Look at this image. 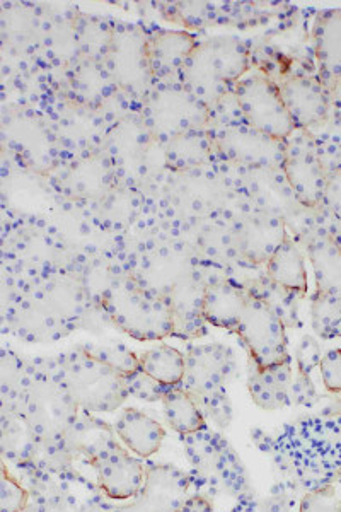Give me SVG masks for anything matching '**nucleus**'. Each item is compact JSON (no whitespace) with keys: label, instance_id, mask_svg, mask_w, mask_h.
<instances>
[{"label":"nucleus","instance_id":"1","mask_svg":"<svg viewBox=\"0 0 341 512\" xmlns=\"http://www.w3.org/2000/svg\"><path fill=\"white\" fill-rule=\"evenodd\" d=\"M258 448L272 454L287 477L307 492L333 487L341 477V415H321L285 425Z\"/></svg>","mask_w":341,"mask_h":512},{"label":"nucleus","instance_id":"2","mask_svg":"<svg viewBox=\"0 0 341 512\" xmlns=\"http://www.w3.org/2000/svg\"><path fill=\"white\" fill-rule=\"evenodd\" d=\"M181 441L190 463L191 487L198 495L209 501L229 497L234 501L232 512L255 511V492L249 485L248 473L226 437L205 429L193 436H183Z\"/></svg>","mask_w":341,"mask_h":512},{"label":"nucleus","instance_id":"3","mask_svg":"<svg viewBox=\"0 0 341 512\" xmlns=\"http://www.w3.org/2000/svg\"><path fill=\"white\" fill-rule=\"evenodd\" d=\"M79 414L81 408L65 388L58 374L57 362L50 367L29 369L18 415L23 417L41 443H58Z\"/></svg>","mask_w":341,"mask_h":512},{"label":"nucleus","instance_id":"4","mask_svg":"<svg viewBox=\"0 0 341 512\" xmlns=\"http://www.w3.org/2000/svg\"><path fill=\"white\" fill-rule=\"evenodd\" d=\"M57 369L72 400L89 414L115 412L130 396L122 374L87 349L65 354Z\"/></svg>","mask_w":341,"mask_h":512},{"label":"nucleus","instance_id":"5","mask_svg":"<svg viewBox=\"0 0 341 512\" xmlns=\"http://www.w3.org/2000/svg\"><path fill=\"white\" fill-rule=\"evenodd\" d=\"M234 371V355L224 345H200L186 354V373L181 388L193 396L203 414L220 429L231 424L232 408L226 383Z\"/></svg>","mask_w":341,"mask_h":512},{"label":"nucleus","instance_id":"6","mask_svg":"<svg viewBox=\"0 0 341 512\" xmlns=\"http://www.w3.org/2000/svg\"><path fill=\"white\" fill-rule=\"evenodd\" d=\"M103 308L123 333L142 342L176 335L168 299L154 292L118 286L103 294Z\"/></svg>","mask_w":341,"mask_h":512},{"label":"nucleus","instance_id":"7","mask_svg":"<svg viewBox=\"0 0 341 512\" xmlns=\"http://www.w3.org/2000/svg\"><path fill=\"white\" fill-rule=\"evenodd\" d=\"M31 501L52 512H113L115 506L99 489L98 483L77 472H47L33 466L18 468Z\"/></svg>","mask_w":341,"mask_h":512},{"label":"nucleus","instance_id":"8","mask_svg":"<svg viewBox=\"0 0 341 512\" xmlns=\"http://www.w3.org/2000/svg\"><path fill=\"white\" fill-rule=\"evenodd\" d=\"M234 96L246 125L284 142L294 132V122L278 84L265 74H251L237 82Z\"/></svg>","mask_w":341,"mask_h":512},{"label":"nucleus","instance_id":"9","mask_svg":"<svg viewBox=\"0 0 341 512\" xmlns=\"http://www.w3.org/2000/svg\"><path fill=\"white\" fill-rule=\"evenodd\" d=\"M236 333L243 338L258 371L290 362L284 320L265 299L251 296Z\"/></svg>","mask_w":341,"mask_h":512},{"label":"nucleus","instance_id":"10","mask_svg":"<svg viewBox=\"0 0 341 512\" xmlns=\"http://www.w3.org/2000/svg\"><path fill=\"white\" fill-rule=\"evenodd\" d=\"M209 108L185 86H168L147 94L145 125L152 134L173 139L190 130H202Z\"/></svg>","mask_w":341,"mask_h":512},{"label":"nucleus","instance_id":"11","mask_svg":"<svg viewBox=\"0 0 341 512\" xmlns=\"http://www.w3.org/2000/svg\"><path fill=\"white\" fill-rule=\"evenodd\" d=\"M106 69L113 81L132 96L151 93L154 70L149 53V35L140 28L115 31L106 55Z\"/></svg>","mask_w":341,"mask_h":512},{"label":"nucleus","instance_id":"12","mask_svg":"<svg viewBox=\"0 0 341 512\" xmlns=\"http://www.w3.org/2000/svg\"><path fill=\"white\" fill-rule=\"evenodd\" d=\"M190 489L188 473L173 465H154L147 470L139 494L113 512H180Z\"/></svg>","mask_w":341,"mask_h":512},{"label":"nucleus","instance_id":"13","mask_svg":"<svg viewBox=\"0 0 341 512\" xmlns=\"http://www.w3.org/2000/svg\"><path fill=\"white\" fill-rule=\"evenodd\" d=\"M217 146L227 158L248 166H284L287 158L282 140L261 134L249 125H232L220 132Z\"/></svg>","mask_w":341,"mask_h":512},{"label":"nucleus","instance_id":"14","mask_svg":"<svg viewBox=\"0 0 341 512\" xmlns=\"http://www.w3.org/2000/svg\"><path fill=\"white\" fill-rule=\"evenodd\" d=\"M62 444L76 463L93 466L99 458H103L111 451L122 448V444L116 439V432L105 420L94 417V414L84 412L77 417L69 429L65 431Z\"/></svg>","mask_w":341,"mask_h":512},{"label":"nucleus","instance_id":"15","mask_svg":"<svg viewBox=\"0 0 341 512\" xmlns=\"http://www.w3.org/2000/svg\"><path fill=\"white\" fill-rule=\"evenodd\" d=\"M91 468L96 473L99 489L108 499L116 502L130 501L139 494L147 475L142 461L133 458L123 446L99 458Z\"/></svg>","mask_w":341,"mask_h":512},{"label":"nucleus","instance_id":"16","mask_svg":"<svg viewBox=\"0 0 341 512\" xmlns=\"http://www.w3.org/2000/svg\"><path fill=\"white\" fill-rule=\"evenodd\" d=\"M295 128L323 123L330 113V96L319 79L289 76L278 84Z\"/></svg>","mask_w":341,"mask_h":512},{"label":"nucleus","instance_id":"17","mask_svg":"<svg viewBox=\"0 0 341 512\" xmlns=\"http://www.w3.org/2000/svg\"><path fill=\"white\" fill-rule=\"evenodd\" d=\"M289 239L282 217L258 214L248 217L239 227V250L249 262L266 263Z\"/></svg>","mask_w":341,"mask_h":512},{"label":"nucleus","instance_id":"18","mask_svg":"<svg viewBox=\"0 0 341 512\" xmlns=\"http://www.w3.org/2000/svg\"><path fill=\"white\" fill-rule=\"evenodd\" d=\"M314 52L319 81L328 91H335L341 82V9L319 14L314 26Z\"/></svg>","mask_w":341,"mask_h":512},{"label":"nucleus","instance_id":"19","mask_svg":"<svg viewBox=\"0 0 341 512\" xmlns=\"http://www.w3.org/2000/svg\"><path fill=\"white\" fill-rule=\"evenodd\" d=\"M282 169L292 192L304 207L316 209L323 202L328 173L313 152L297 151L287 154Z\"/></svg>","mask_w":341,"mask_h":512},{"label":"nucleus","instance_id":"20","mask_svg":"<svg viewBox=\"0 0 341 512\" xmlns=\"http://www.w3.org/2000/svg\"><path fill=\"white\" fill-rule=\"evenodd\" d=\"M249 299L251 296L231 282L210 284L203 297V321L236 332L248 308Z\"/></svg>","mask_w":341,"mask_h":512},{"label":"nucleus","instance_id":"21","mask_svg":"<svg viewBox=\"0 0 341 512\" xmlns=\"http://www.w3.org/2000/svg\"><path fill=\"white\" fill-rule=\"evenodd\" d=\"M197 38L186 31H156L149 35L152 70L159 79L181 74L197 48Z\"/></svg>","mask_w":341,"mask_h":512},{"label":"nucleus","instance_id":"22","mask_svg":"<svg viewBox=\"0 0 341 512\" xmlns=\"http://www.w3.org/2000/svg\"><path fill=\"white\" fill-rule=\"evenodd\" d=\"M198 50L215 70V74L231 89L248 72L249 48L244 41L231 36H219L198 43Z\"/></svg>","mask_w":341,"mask_h":512},{"label":"nucleus","instance_id":"23","mask_svg":"<svg viewBox=\"0 0 341 512\" xmlns=\"http://www.w3.org/2000/svg\"><path fill=\"white\" fill-rule=\"evenodd\" d=\"M116 436L140 458H151L161 449L166 431L159 422L142 414L137 408H125L116 419Z\"/></svg>","mask_w":341,"mask_h":512},{"label":"nucleus","instance_id":"24","mask_svg":"<svg viewBox=\"0 0 341 512\" xmlns=\"http://www.w3.org/2000/svg\"><path fill=\"white\" fill-rule=\"evenodd\" d=\"M205 289L200 280L186 275L169 294V306L173 309L176 335L174 337H202V306Z\"/></svg>","mask_w":341,"mask_h":512},{"label":"nucleus","instance_id":"25","mask_svg":"<svg viewBox=\"0 0 341 512\" xmlns=\"http://www.w3.org/2000/svg\"><path fill=\"white\" fill-rule=\"evenodd\" d=\"M212 140L205 130H190L168 140L164 164L173 171H190L210 163L214 156Z\"/></svg>","mask_w":341,"mask_h":512},{"label":"nucleus","instance_id":"26","mask_svg":"<svg viewBox=\"0 0 341 512\" xmlns=\"http://www.w3.org/2000/svg\"><path fill=\"white\" fill-rule=\"evenodd\" d=\"M292 384L294 381L290 373V362H287L268 371H258L255 367L248 388L258 407L278 410L292 403Z\"/></svg>","mask_w":341,"mask_h":512},{"label":"nucleus","instance_id":"27","mask_svg":"<svg viewBox=\"0 0 341 512\" xmlns=\"http://www.w3.org/2000/svg\"><path fill=\"white\" fill-rule=\"evenodd\" d=\"M40 443L21 415L0 412V448L4 461L12 463L16 470L28 465Z\"/></svg>","mask_w":341,"mask_h":512},{"label":"nucleus","instance_id":"28","mask_svg":"<svg viewBox=\"0 0 341 512\" xmlns=\"http://www.w3.org/2000/svg\"><path fill=\"white\" fill-rule=\"evenodd\" d=\"M162 408L169 427L181 437L193 436L209 429L202 408L181 386L169 388L166 396L162 398Z\"/></svg>","mask_w":341,"mask_h":512},{"label":"nucleus","instance_id":"29","mask_svg":"<svg viewBox=\"0 0 341 512\" xmlns=\"http://www.w3.org/2000/svg\"><path fill=\"white\" fill-rule=\"evenodd\" d=\"M266 270L270 279L285 291L295 292L299 296L307 294V272L304 258L297 246L287 239L275 255L266 262Z\"/></svg>","mask_w":341,"mask_h":512},{"label":"nucleus","instance_id":"30","mask_svg":"<svg viewBox=\"0 0 341 512\" xmlns=\"http://www.w3.org/2000/svg\"><path fill=\"white\" fill-rule=\"evenodd\" d=\"M309 260L313 263L318 291L341 297V245L335 239H316L309 246Z\"/></svg>","mask_w":341,"mask_h":512},{"label":"nucleus","instance_id":"31","mask_svg":"<svg viewBox=\"0 0 341 512\" xmlns=\"http://www.w3.org/2000/svg\"><path fill=\"white\" fill-rule=\"evenodd\" d=\"M140 369L166 388L181 386L186 373V355L171 345H159L140 355Z\"/></svg>","mask_w":341,"mask_h":512},{"label":"nucleus","instance_id":"32","mask_svg":"<svg viewBox=\"0 0 341 512\" xmlns=\"http://www.w3.org/2000/svg\"><path fill=\"white\" fill-rule=\"evenodd\" d=\"M152 132L145 123L125 120L118 123L108 139L111 156L122 164L137 163L145 158L151 144Z\"/></svg>","mask_w":341,"mask_h":512},{"label":"nucleus","instance_id":"33","mask_svg":"<svg viewBox=\"0 0 341 512\" xmlns=\"http://www.w3.org/2000/svg\"><path fill=\"white\" fill-rule=\"evenodd\" d=\"M111 169L103 159H86L70 169L67 190L76 197L96 198L110 192Z\"/></svg>","mask_w":341,"mask_h":512},{"label":"nucleus","instance_id":"34","mask_svg":"<svg viewBox=\"0 0 341 512\" xmlns=\"http://www.w3.org/2000/svg\"><path fill=\"white\" fill-rule=\"evenodd\" d=\"M113 35H115V31H111L99 19L82 16L77 21L76 38L87 60H93V62H99L101 59L106 60Z\"/></svg>","mask_w":341,"mask_h":512},{"label":"nucleus","instance_id":"35","mask_svg":"<svg viewBox=\"0 0 341 512\" xmlns=\"http://www.w3.org/2000/svg\"><path fill=\"white\" fill-rule=\"evenodd\" d=\"M311 316L314 332L318 333L319 337L335 338L336 326L340 325L341 321V297L316 292Z\"/></svg>","mask_w":341,"mask_h":512},{"label":"nucleus","instance_id":"36","mask_svg":"<svg viewBox=\"0 0 341 512\" xmlns=\"http://www.w3.org/2000/svg\"><path fill=\"white\" fill-rule=\"evenodd\" d=\"M77 89L91 103H99L108 93V82L113 81L108 69L103 70L98 62L87 60L86 64L79 67L76 76Z\"/></svg>","mask_w":341,"mask_h":512},{"label":"nucleus","instance_id":"37","mask_svg":"<svg viewBox=\"0 0 341 512\" xmlns=\"http://www.w3.org/2000/svg\"><path fill=\"white\" fill-rule=\"evenodd\" d=\"M31 495L7 470L6 461L0 472V512H21L29 506Z\"/></svg>","mask_w":341,"mask_h":512},{"label":"nucleus","instance_id":"38","mask_svg":"<svg viewBox=\"0 0 341 512\" xmlns=\"http://www.w3.org/2000/svg\"><path fill=\"white\" fill-rule=\"evenodd\" d=\"M91 354L96 355L99 361L105 362L108 366L113 367L116 373L122 374L123 378L132 376L140 369V357L133 354L132 350L122 345H108V347H93L87 349Z\"/></svg>","mask_w":341,"mask_h":512},{"label":"nucleus","instance_id":"39","mask_svg":"<svg viewBox=\"0 0 341 512\" xmlns=\"http://www.w3.org/2000/svg\"><path fill=\"white\" fill-rule=\"evenodd\" d=\"M125 383H127L128 395L145 400V402H162V398L169 391L166 386L149 378L142 369L125 378Z\"/></svg>","mask_w":341,"mask_h":512},{"label":"nucleus","instance_id":"40","mask_svg":"<svg viewBox=\"0 0 341 512\" xmlns=\"http://www.w3.org/2000/svg\"><path fill=\"white\" fill-rule=\"evenodd\" d=\"M299 512H341V501L336 497L335 487L307 492Z\"/></svg>","mask_w":341,"mask_h":512},{"label":"nucleus","instance_id":"41","mask_svg":"<svg viewBox=\"0 0 341 512\" xmlns=\"http://www.w3.org/2000/svg\"><path fill=\"white\" fill-rule=\"evenodd\" d=\"M324 388L330 393H341V349L330 350L319 362Z\"/></svg>","mask_w":341,"mask_h":512},{"label":"nucleus","instance_id":"42","mask_svg":"<svg viewBox=\"0 0 341 512\" xmlns=\"http://www.w3.org/2000/svg\"><path fill=\"white\" fill-rule=\"evenodd\" d=\"M323 202L333 212V216L341 221V168L331 171L326 178Z\"/></svg>","mask_w":341,"mask_h":512},{"label":"nucleus","instance_id":"43","mask_svg":"<svg viewBox=\"0 0 341 512\" xmlns=\"http://www.w3.org/2000/svg\"><path fill=\"white\" fill-rule=\"evenodd\" d=\"M321 359L323 357H321V352H319L318 344L311 337L304 338V342L299 345V352H297L299 374L309 376L311 371H313V367L318 366Z\"/></svg>","mask_w":341,"mask_h":512},{"label":"nucleus","instance_id":"44","mask_svg":"<svg viewBox=\"0 0 341 512\" xmlns=\"http://www.w3.org/2000/svg\"><path fill=\"white\" fill-rule=\"evenodd\" d=\"M180 512H215L214 504L203 495L193 494L188 497L185 506L181 507Z\"/></svg>","mask_w":341,"mask_h":512},{"label":"nucleus","instance_id":"45","mask_svg":"<svg viewBox=\"0 0 341 512\" xmlns=\"http://www.w3.org/2000/svg\"><path fill=\"white\" fill-rule=\"evenodd\" d=\"M263 512H290L289 504L285 501V495L275 490L272 497L265 502Z\"/></svg>","mask_w":341,"mask_h":512},{"label":"nucleus","instance_id":"46","mask_svg":"<svg viewBox=\"0 0 341 512\" xmlns=\"http://www.w3.org/2000/svg\"><path fill=\"white\" fill-rule=\"evenodd\" d=\"M21 512H52L50 509H47L45 506H41L38 502H29V506Z\"/></svg>","mask_w":341,"mask_h":512},{"label":"nucleus","instance_id":"47","mask_svg":"<svg viewBox=\"0 0 341 512\" xmlns=\"http://www.w3.org/2000/svg\"><path fill=\"white\" fill-rule=\"evenodd\" d=\"M335 337L341 338V321H340V325L336 326Z\"/></svg>","mask_w":341,"mask_h":512}]
</instances>
